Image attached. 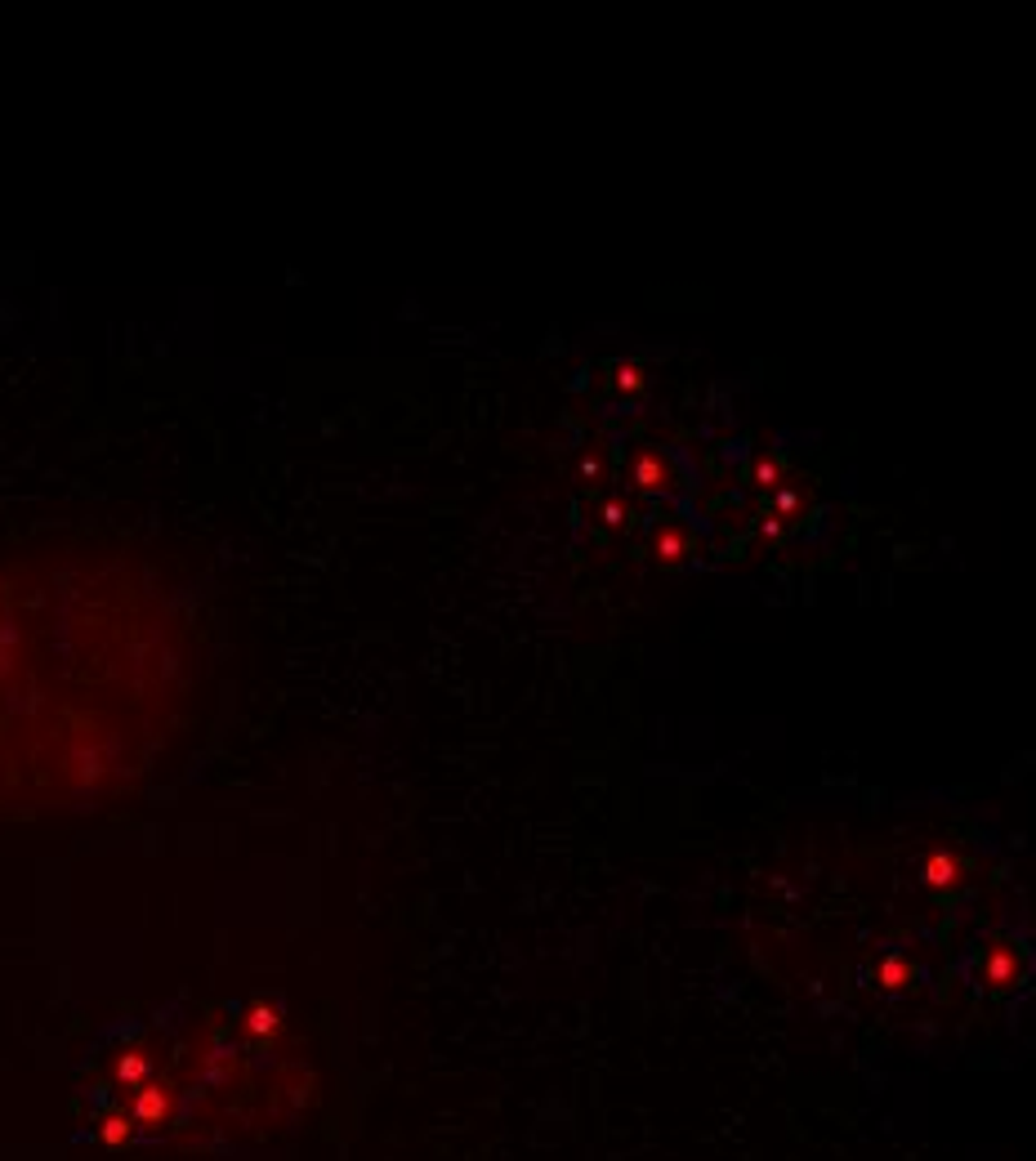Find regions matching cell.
<instances>
[{"instance_id":"3","label":"cell","mask_w":1036,"mask_h":1161,"mask_svg":"<svg viewBox=\"0 0 1036 1161\" xmlns=\"http://www.w3.org/2000/svg\"><path fill=\"white\" fill-rule=\"evenodd\" d=\"M631 483L639 491H657L661 483H666V460H661L657 451H644V456L634 460V469H631Z\"/></svg>"},{"instance_id":"5","label":"cell","mask_w":1036,"mask_h":1161,"mask_svg":"<svg viewBox=\"0 0 1036 1161\" xmlns=\"http://www.w3.org/2000/svg\"><path fill=\"white\" fill-rule=\"evenodd\" d=\"M644 385H648V375H644L639 362H621V367H617V389H621V393H639Z\"/></svg>"},{"instance_id":"1","label":"cell","mask_w":1036,"mask_h":1161,"mask_svg":"<svg viewBox=\"0 0 1036 1161\" xmlns=\"http://www.w3.org/2000/svg\"><path fill=\"white\" fill-rule=\"evenodd\" d=\"M282 1014L246 1005L237 1019L192 1027L130 1023L90 1055L77 1108L103 1148L220 1143L264 1135L291 1103Z\"/></svg>"},{"instance_id":"7","label":"cell","mask_w":1036,"mask_h":1161,"mask_svg":"<svg viewBox=\"0 0 1036 1161\" xmlns=\"http://www.w3.org/2000/svg\"><path fill=\"white\" fill-rule=\"evenodd\" d=\"M621 518H626V510H621V505H617V501H612L608 510H603V523H621Z\"/></svg>"},{"instance_id":"2","label":"cell","mask_w":1036,"mask_h":1161,"mask_svg":"<svg viewBox=\"0 0 1036 1161\" xmlns=\"http://www.w3.org/2000/svg\"><path fill=\"white\" fill-rule=\"evenodd\" d=\"M920 880L930 885V889H956L960 880H965V862L956 854H930L925 857V867H920Z\"/></svg>"},{"instance_id":"4","label":"cell","mask_w":1036,"mask_h":1161,"mask_svg":"<svg viewBox=\"0 0 1036 1161\" xmlns=\"http://www.w3.org/2000/svg\"><path fill=\"white\" fill-rule=\"evenodd\" d=\"M652 550H657V559H666V563H684V554H688V536H684V531H674V528H661L657 536H652Z\"/></svg>"},{"instance_id":"6","label":"cell","mask_w":1036,"mask_h":1161,"mask_svg":"<svg viewBox=\"0 0 1036 1161\" xmlns=\"http://www.w3.org/2000/svg\"><path fill=\"white\" fill-rule=\"evenodd\" d=\"M759 478H764L769 488H777V478H782V465H777V460H759Z\"/></svg>"}]
</instances>
